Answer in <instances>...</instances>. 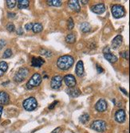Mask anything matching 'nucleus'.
Masks as SVG:
<instances>
[{
  "mask_svg": "<svg viewBox=\"0 0 130 133\" xmlns=\"http://www.w3.org/2000/svg\"><path fill=\"white\" fill-rule=\"evenodd\" d=\"M73 62H74V59L72 56L64 55L58 59L57 66L61 70H67L73 66Z\"/></svg>",
  "mask_w": 130,
  "mask_h": 133,
  "instance_id": "1",
  "label": "nucleus"
},
{
  "mask_svg": "<svg viewBox=\"0 0 130 133\" xmlns=\"http://www.w3.org/2000/svg\"><path fill=\"white\" fill-rule=\"evenodd\" d=\"M28 75H29V69L27 68H20L18 70V72L15 73V77H14V81L17 83H21L28 77Z\"/></svg>",
  "mask_w": 130,
  "mask_h": 133,
  "instance_id": "2",
  "label": "nucleus"
},
{
  "mask_svg": "<svg viewBox=\"0 0 130 133\" xmlns=\"http://www.w3.org/2000/svg\"><path fill=\"white\" fill-rule=\"evenodd\" d=\"M42 78L41 77V75L39 74V73H36L30 77L29 81L26 83V88L28 89H32L33 88L38 87L39 84L42 83Z\"/></svg>",
  "mask_w": 130,
  "mask_h": 133,
  "instance_id": "3",
  "label": "nucleus"
},
{
  "mask_svg": "<svg viewBox=\"0 0 130 133\" xmlns=\"http://www.w3.org/2000/svg\"><path fill=\"white\" fill-rule=\"evenodd\" d=\"M112 15L115 18H121L125 15V10L121 5L115 4L112 6Z\"/></svg>",
  "mask_w": 130,
  "mask_h": 133,
  "instance_id": "4",
  "label": "nucleus"
},
{
  "mask_svg": "<svg viewBox=\"0 0 130 133\" xmlns=\"http://www.w3.org/2000/svg\"><path fill=\"white\" fill-rule=\"evenodd\" d=\"M22 106L26 111L30 112L36 108L38 106V102H37V100L35 97H29L23 101Z\"/></svg>",
  "mask_w": 130,
  "mask_h": 133,
  "instance_id": "5",
  "label": "nucleus"
},
{
  "mask_svg": "<svg viewBox=\"0 0 130 133\" xmlns=\"http://www.w3.org/2000/svg\"><path fill=\"white\" fill-rule=\"evenodd\" d=\"M90 128L96 132H103L105 131L106 129V123L105 121H104L102 120H94V122L91 124V125H90Z\"/></svg>",
  "mask_w": 130,
  "mask_h": 133,
  "instance_id": "6",
  "label": "nucleus"
},
{
  "mask_svg": "<svg viewBox=\"0 0 130 133\" xmlns=\"http://www.w3.org/2000/svg\"><path fill=\"white\" fill-rule=\"evenodd\" d=\"M103 53H104V58H105L109 62H110V63H115V62H117V60H118L117 57L116 55H114L113 53H112L111 52H110V49H109V47H108V46L104 48Z\"/></svg>",
  "mask_w": 130,
  "mask_h": 133,
  "instance_id": "7",
  "label": "nucleus"
},
{
  "mask_svg": "<svg viewBox=\"0 0 130 133\" xmlns=\"http://www.w3.org/2000/svg\"><path fill=\"white\" fill-rule=\"evenodd\" d=\"M61 82H62V77L60 75H56L52 77L50 86L53 89H59L61 87Z\"/></svg>",
  "mask_w": 130,
  "mask_h": 133,
  "instance_id": "8",
  "label": "nucleus"
},
{
  "mask_svg": "<svg viewBox=\"0 0 130 133\" xmlns=\"http://www.w3.org/2000/svg\"><path fill=\"white\" fill-rule=\"evenodd\" d=\"M64 81L67 87L69 88H73V87H76V84H77V81H76V79L74 77V76L72 74H67L64 77Z\"/></svg>",
  "mask_w": 130,
  "mask_h": 133,
  "instance_id": "9",
  "label": "nucleus"
},
{
  "mask_svg": "<svg viewBox=\"0 0 130 133\" xmlns=\"http://www.w3.org/2000/svg\"><path fill=\"white\" fill-rule=\"evenodd\" d=\"M126 115H125V111L124 109H119L117 110V112L115 113V120L118 123H124L125 121Z\"/></svg>",
  "mask_w": 130,
  "mask_h": 133,
  "instance_id": "10",
  "label": "nucleus"
},
{
  "mask_svg": "<svg viewBox=\"0 0 130 133\" xmlns=\"http://www.w3.org/2000/svg\"><path fill=\"white\" fill-rule=\"evenodd\" d=\"M95 108L99 112H103L107 109V103L104 99H100L95 105Z\"/></svg>",
  "mask_w": 130,
  "mask_h": 133,
  "instance_id": "11",
  "label": "nucleus"
},
{
  "mask_svg": "<svg viewBox=\"0 0 130 133\" xmlns=\"http://www.w3.org/2000/svg\"><path fill=\"white\" fill-rule=\"evenodd\" d=\"M91 10L95 14L101 15L105 11V7H104V3H98L91 7Z\"/></svg>",
  "mask_w": 130,
  "mask_h": 133,
  "instance_id": "12",
  "label": "nucleus"
},
{
  "mask_svg": "<svg viewBox=\"0 0 130 133\" xmlns=\"http://www.w3.org/2000/svg\"><path fill=\"white\" fill-rule=\"evenodd\" d=\"M68 6L72 10L76 11V12H79L81 10L79 1H78V0H70V1L68 2Z\"/></svg>",
  "mask_w": 130,
  "mask_h": 133,
  "instance_id": "13",
  "label": "nucleus"
},
{
  "mask_svg": "<svg viewBox=\"0 0 130 133\" xmlns=\"http://www.w3.org/2000/svg\"><path fill=\"white\" fill-rule=\"evenodd\" d=\"M44 63H45V61L41 58H38V57H34V58H32V60H31L32 67L40 68Z\"/></svg>",
  "mask_w": 130,
  "mask_h": 133,
  "instance_id": "14",
  "label": "nucleus"
},
{
  "mask_svg": "<svg viewBox=\"0 0 130 133\" xmlns=\"http://www.w3.org/2000/svg\"><path fill=\"white\" fill-rule=\"evenodd\" d=\"M123 42V38L121 35H117L116 36L115 38L113 39L112 41V47L113 48V49H117L118 47H119L121 44H122Z\"/></svg>",
  "mask_w": 130,
  "mask_h": 133,
  "instance_id": "15",
  "label": "nucleus"
},
{
  "mask_svg": "<svg viewBox=\"0 0 130 133\" xmlns=\"http://www.w3.org/2000/svg\"><path fill=\"white\" fill-rule=\"evenodd\" d=\"M67 92L70 97L73 98L78 97L81 95V91L80 89L77 87H73V88H69V89L67 90Z\"/></svg>",
  "mask_w": 130,
  "mask_h": 133,
  "instance_id": "16",
  "label": "nucleus"
},
{
  "mask_svg": "<svg viewBox=\"0 0 130 133\" xmlns=\"http://www.w3.org/2000/svg\"><path fill=\"white\" fill-rule=\"evenodd\" d=\"M10 101V97L4 91H0V104H7Z\"/></svg>",
  "mask_w": 130,
  "mask_h": 133,
  "instance_id": "17",
  "label": "nucleus"
},
{
  "mask_svg": "<svg viewBox=\"0 0 130 133\" xmlns=\"http://www.w3.org/2000/svg\"><path fill=\"white\" fill-rule=\"evenodd\" d=\"M76 74L78 77H81L84 74V65L82 61H78L77 65H76Z\"/></svg>",
  "mask_w": 130,
  "mask_h": 133,
  "instance_id": "18",
  "label": "nucleus"
},
{
  "mask_svg": "<svg viewBox=\"0 0 130 133\" xmlns=\"http://www.w3.org/2000/svg\"><path fill=\"white\" fill-rule=\"evenodd\" d=\"M17 2H18V9H20V10L26 9V8H27L30 5V1H28V0H18Z\"/></svg>",
  "mask_w": 130,
  "mask_h": 133,
  "instance_id": "19",
  "label": "nucleus"
},
{
  "mask_svg": "<svg viewBox=\"0 0 130 133\" xmlns=\"http://www.w3.org/2000/svg\"><path fill=\"white\" fill-rule=\"evenodd\" d=\"M80 29L83 33H88L91 30V26H90L89 22H85L80 25Z\"/></svg>",
  "mask_w": 130,
  "mask_h": 133,
  "instance_id": "20",
  "label": "nucleus"
},
{
  "mask_svg": "<svg viewBox=\"0 0 130 133\" xmlns=\"http://www.w3.org/2000/svg\"><path fill=\"white\" fill-rule=\"evenodd\" d=\"M43 30V26H42V25L41 23H35L33 25V28H32V30L34 33H40L41 31Z\"/></svg>",
  "mask_w": 130,
  "mask_h": 133,
  "instance_id": "21",
  "label": "nucleus"
},
{
  "mask_svg": "<svg viewBox=\"0 0 130 133\" xmlns=\"http://www.w3.org/2000/svg\"><path fill=\"white\" fill-rule=\"evenodd\" d=\"M66 42L69 44H73L76 42V36L74 33H69L66 37Z\"/></svg>",
  "mask_w": 130,
  "mask_h": 133,
  "instance_id": "22",
  "label": "nucleus"
},
{
  "mask_svg": "<svg viewBox=\"0 0 130 133\" xmlns=\"http://www.w3.org/2000/svg\"><path fill=\"white\" fill-rule=\"evenodd\" d=\"M47 4L50 6H53V7H60L62 4V2L60 0H49L46 1Z\"/></svg>",
  "mask_w": 130,
  "mask_h": 133,
  "instance_id": "23",
  "label": "nucleus"
},
{
  "mask_svg": "<svg viewBox=\"0 0 130 133\" xmlns=\"http://www.w3.org/2000/svg\"><path fill=\"white\" fill-rule=\"evenodd\" d=\"M79 120H80L82 124H86L89 120V114H87V113H84L82 116H81V117H80V119H79Z\"/></svg>",
  "mask_w": 130,
  "mask_h": 133,
  "instance_id": "24",
  "label": "nucleus"
},
{
  "mask_svg": "<svg viewBox=\"0 0 130 133\" xmlns=\"http://www.w3.org/2000/svg\"><path fill=\"white\" fill-rule=\"evenodd\" d=\"M6 2H7V5L9 9H13L15 7L17 1H15V0H7Z\"/></svg>",
  "mask_w": 130,
  "mask_h": 133,
  "instance_id": "25",
  "label": "nucleus"
},
{
  "mask_svg": "<svg viewBox=\"0 0 130 133\" xmlns=\"http://www.w3.org/2000/svg\"><path fill=\"white\" fill-rule=\"evenodd\" d=\"M8 69V65L7 62L5 61H0V70L2 71L3 73L7 72V70Z\"/></svg>",
  "mask_w": 130,
  "mask_h": 133,
  "instance_id": "26",
  "label": "nucleus"
},
{
  "mask_svg": "<svg viewBox=\"0 0 130 133\" xmlns=\"http://www.w3.org/2000/svg\"><path fill=\"white\" fill-rule=\"evenodd\" d=\"M12 55V51H11L10 49H7L5 50V52L2 54V58H9Z\"/></svg>",
  "mask_w": 130,
  "mask_h": 133,
  "instance_id": "27",
  "label": "nucleus"
},
{
  "mask_svg": "<svg viewBox=\"0 0 130 133\" xmlns=\"http://www.w3.org/2000/svg\"><path fill=\"white\" fill-rule=\"evenodd\" d=\"M73 26H74V23H73V20L72 18H69L67 22V29L69 30H73Z\"/></svg>",
  "mask_w": 130,
  "mask_h": 133,
  "instance_id": "28",
  "label": "nucleus"
},
{
  "mask_svg": "<svg viewBox=\"0 0 130 133\" xmlns=\"http://www.w3.org/2000/svg\"><path fill=\"white\" fill-rule=\"evenodd\" d=\"M6 28H7V30L9 31V32H13V31H15V25H14L13 23H11V22H10V23H8L7 25V26H6Z\"/></svg>",
  "mask_w": 130,
  "mask_h": 133,
  "instance_id": "29",
  "label": "nucleus"
},
{
  "mask_svg": "<svg viewBox=\"0 0 130 133\" xmlns=\"http://www.w3.org/2000/svg\"><path fill=\"white\" fill-rule=\"evenodd\" d=\"M41 54L46 56V57H47V58H49V57H50L52 55L51 52L49 51V50H41Z\"/></svg>",
  "mask_w": 130,
  "mask_h": 133,
  "instance_id": "30",
  "label": "nucleus"
},
{
  "mask_svg": "<svg viewBox=\"0 0 130 133\" xmlns=\"http://www.w3.org/2000/svg\"><path fill=\"white\" fill-rule=\"evenodd\" d=\"M121 55L126 60H129V51H124L121 53Z\"/></svg>",
  "mask_w": 130,
  "mask_h": 133,
  "instance_id": "31",
  "label": "nucleus"
},
{
  "mask_svg": "<svg viewBox=\"0 0 130 133\" xmlns=\"http://www.w3.org/2000/svg\"><path fill=\"white\" fill-rule=\"evenodd\" d=\"M33 25H34L33 23H31V22H30V23L26 24V26H25V28H26V30H32Z\"/></svg>",
  "mask_w": 130,
  "mask_h": 133,
  "instance_id": "32",
  "label": "nucleus"
},
{
  "mask_svg": "<svg viewBox=\"0 0 130 133\" xmlns=\"http://www.w3.org/2000/svg\"><path fill=\"white\" fill-rule=\"evenodd\" d=\"M57 104H58V101H57V100H56V101H53V102L52 104H50L49 107H48V108H49V109H53Z\"/></svg>",
  "mask_w": 130,
  "mask_h": 133,
  "instance_id": "33",
  "label": "nucleus"
},
{
  "mask_svg": "<svg viewBox=\"0 0 130 133\" xmlns=\"http://www.w3.org/2000/svg\"><path fill=\"white\" fill-rule=\"evenodd\" d=\"M5 46H6V42L4 40H0V50H2Z\"/></svg>",
  "mask_w": 130,
  "mask_h": 133,
  "instance_id": "34",
  "label": "nucleus"
},
{
  "mask_svg": "<svg viewBox=\"0 0 130 133\" xmlns=\"http://www.w3.org/2000/svg\"><path fill=\"white\" fill-rule=\"evenodd\" d=\"M7 15L8 17H9L10 18H15V13H12V12H8L7 13Z\"/></svg>",
  "mask_w": 130,
  "mask_h": 133,
  "instance_id": "35",
  "label": "nucleus"
},
{
  "mask_svg": "<svg viewBox=\"0 0 130 133\" xmlns=\"http://www.w3.org/2000/svg\"><path fill=\"white\" fill-rule=\"evenodd\" d=\"M97 73H102V72L104 71L102 68L99 66L98 65H97Z\"/></svg>",
  "mask_w": 130,
  "mask_h": 133,
  "instance_id": "36",
  "label": "nucleus"
},
{
  "mask_svg": "<svg viewBox=\"0 0 130 133\" xmlns=\"http://www.w3.org/2000/svg\"><path fill=\"white\" fill-rule=\"evenodd\" d=\"M17 33L18 34H19V35H21V34H22L23 33V30H22V28H18V30H17Z\"/></svg>",
  "mask_w": 130,
  "mask_h": 133,
  "instance_id": "37",
  "label": "nucleus"
},
{
  "mask_svg": "<svg viewBox=\"0 0 130 133\" xmlns=\"http://www.w3.org/2000/svg\"><path fill=\"white\" fill-rule=\"evenodd\" d=\"M61 132V128L60 127H58V128H57L56 129H54L53 131L52 132V133H59Z\"/></svg>",
  "mask_w": 130,
  "mask_h": 133,
  "instance_id": "38",
  "label": "nucleus"
},
{
  "mask_svg": "<svg viewBox=\"0 0 130 133\" xmlns=\"http://www.w3.org/2000/svg\"><path fill=\"white\" fill-rule=\"evenodd\" d=\"M120 89L123 92L124 94H125L126 96H128V92H127V91H126V90H125V89H124V88H121H121H120Z\"/></svg>",
  "mask_w": 130,
  "mask_h": 133,
  "instance_id": "39",
  "label": "nucleus"
},
{
  "mask_svg": "<svg viewBox=\"0 0 130 133\" xmlns=\"http://www.w3.org/2000/svg\"><path fill=\"white\" fill-rule=\"evenodd\" d=\"M2 110H3V108L2 106H0V119H1V116H2Z\"/></svg>",
  "mask_w": 130,
  "mask_h": 133,
  "instance_id": "40",
  "label": "nucleus"
},
{
  "mask_svg": "<svg viewBox=\"0 0 130 133\" xmlns=\"http://www.w3.org/2000/svg\"><path fill=\"white\" fill-rule=\"evenodd\" d=\"M4 73H3L2 71H1V70H0V77H2V76L4 75Z\"/></svg>",
  "mask_w": 130,
  "mask_h": 133,
  "instance_id": "41",
  "label": "nucleus"
},
{
  "mask_svg": "<svg viewBox=\"0 0 130 133\" xmlns=\"http://www.w3.org/2000/svg\"><path fill=\"white\" fill-rule=\"evenodd\" d=\"M81 2H82L83 4H86L87 2H88V1H84V0H82V1H81Z\"/></svg>",
  "mask_w": 130,
  "mask_h": 133,
  "instance_id": "42",
  "label": "nucleus"
}]
</instances>
